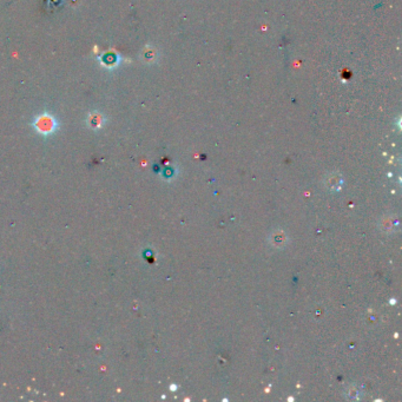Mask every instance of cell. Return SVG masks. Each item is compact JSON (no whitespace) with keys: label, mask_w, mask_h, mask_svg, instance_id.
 Wrapping results in <instances>:
<instances>
[{"label":"cell","mask_w":402,"mask_h":402,"mask_svg":"<svg viewBox=\"0 0 402 402\" xmlns=\"http://www.w3.org/2000/svg\"><path fill=\"white\" fill-rule=\"evenodd\" d=\"M33 127H35L37 129V131H39V133L48 134L56 130L57 122L51 115L44 113V115L38 116V117L36 118V121L33 122Z\"/></svg>","instance_id":"1"},{"label":"cell","mask_w":402,"mask_h":402,"mask_svg":"<svg viewBox=\"0 0 402 402\" xmlns=\"http://www.w3.org/2000/svg\"><path fill=\"white\" fill-rule=\"evenodd\" d=\"M89 123H90V125H92L93 128H98V127H102L103 125V116L99 115V113L94 112L90 115V117H89Z\"/></svg>","instance_id":"2"}]
</instances>
